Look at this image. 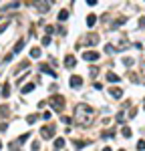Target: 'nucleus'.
Wrapping results in <instances>:
<instances>
[{
    "label": "nucleus",
    "instance_id": "nucleus-6",
    "mask_svg": "<svg viewBox=\"0 0 145 151\" xmlns=\"http://www.w3.org/2000/svg\"><path fill=\"white\" fill-rule=\"evenodd\" d=\"M40 73H46V75H51L53 79H57V77H59V73H55L51 67H48V64H40Z\"/></svg>",
    "mask_w": 145,
    "mask_h": 151
},
{
    "label": "nucleus",
    "instance_id": "nucleus-1",
    "mask_svg": "<svg viewBox=\"0 0 145 151\" xmlns=\"http://www.w3.org/2000/svg\"><path fill=\"white\" fill-rule=\"evenodd\" d=\"M91 117H93V109H91L89 105L81 103V105H77V107H75V121H77V123L87 125V123L91 121Z\"/></svg>",
    "mask_w": 145,
    "mask_h": 151
},
{
    "label": "nucleus",
    "instance_id": "nucleus-20",
    "mask_svg": "<svg viewBox=\"0 0 145 151\" xmlns=\"http://www.w3.org/2000/svg\"><path fill=\"white\" fill-rule=\"evenodd\" d=\"M121 135H123V137H131V129L129 127H123V129H121Z\"/></svg>",
    "mask_w": 145,
    "mask_h": 151
},
{
    "label": "nucleus",
    "instance_id": "nucleus-36",
    "mask_svg": "<svg viewBox=\"0 0 145 151\" xmlns=\"http://www.w3.org/2000/svg\"><path fill=\"white\" fill-rule=\"evenodd\" d=\"M119 151H125V149H119Z\"/></svg>",
    "mask_w": 145,
    "mask_h": 151
},
{
    "label": "nucleus",
    "instance_id": "nucleus-33",
    "mask_svg": "<svg viewBox=\"0 0 145 151\" xmlns=\"http://www.w3.org/2000/svg\"><path fill=\"white\" fill-rule=\"evenodd\" d=\"M137 149H141V151H143V149H145V141H139V143H137Z\"/></svg>",
    "mask_w": 145,
    "mask_h": 151
},
{
    "label": "nucleus",
    "instance_id": "nucleus-37",
    "mask_svg": "<svg viewBox=\"0 0 145 151\" xmlns=\"http://www.w3.org/2000/svg\"><path fill=\"white\" fill-rule=\"evenodd\" d=\"M0 147H2V143H0Z\"/></svg>",
    "mask_w": 145,
    "mask_h": 151
},
{
    "label": "nucleus",
    "instance_id": "nucleus-24",
    "mask_svg": "<svg viewBox=\"0 0 145 151\" xmlns=\"http://www.w3.org/2000/svg\"><path fill=\"white\" fill-rule=\"evenodd\" d=\"M48 45H51V36H44L42 38V47H48Z\"/></svg>",
    "mask_w": 145,
    "mask_h": 151
},
{
    "label": "nucleus",
    "instance_id": "nucleus-21",
    "mask_svg": "<svg viewBox=\"0 0 145 151\" xmlns=\"http://www.w3.org/2000/svg\"><path fill=\"white\" fill-rule=\"evenodd\" d=\"M69 18V10H61L59 12V20H67Z\"/></svg>",
    "mask_w": 145,
    "mask_h": 151
},
{
    "label": "nucleus",
    "instance_id": "nucleus-10",
    "mask_svg": "<svg viewBox=\"0 0 145 151\" xmlns=\"http://www.w3.org/2000/svg\"><path fill=\"white\" fill-rule=\"evenodd\" d=\"M22 49H24V40H18L16 45H14V49H12V54H18Z\"/></svg>",
    "mask_w": 145,
    "mask_h": 151
},
{
    "label": "nucleus",
    "instance_id": "nucleus-23",
    "mask_svg": "<svg viewBox=\"0 0 145 151\" xmlns=\"http://www.w3.org/2000/svg\"><path fill=\"white\" fill-rule=\"evenodd\" d=\"M38 6H40V8H38L40 12H48V6H51V2H44V4H38Z\"/></svg>",
    "mask_w": 145,
    "mask_h": 151
},
{
    "label": "nucleus",
    "instance_id": "nucleus-2",
    "mask_svg": "<svg viewBox=\"0 0 145 151\" xmlns=\"http://www.w3.org/2000/svg\"><path fill=\"white\" fill-rule=\"evenodd\" d=\"M46 105H51V109H53V111L63 113V111H65V97H63V95H53L51 99L46 101Z\"/></svg>",
    "mask_w": 145,
    "mask_h": 151
},
{
    "label": "nucleus",
    "instance_id": "nucleus-31",
    "mask_svg": "<svg viewBox=\"0 0 145 151\" xmlns=\"http://www.w3.org/2000/svg\"><path fill=\"white\" fill-rule=\"evenodd\" d=\"M8 129V123H0V131H6Z\"/></svg>",
    "mask_w": 145,
    "mask_h": 151
},
{
    "label": "nucleus",
    "instance_id": "nucleus-18",
    "mask_svg": "<svg viewBox=\"0 0 145 151\" xmlns=\"http://www.w3.org/2000/svg\"><path fill=\"white\" fill-rule=\"evenodd\" d=\"M95 22H97V16H95V14H89V16H87V24H89V26H93Z\"/></svg>",
    "mask_w": 145,
    "mask_h": 151
},
{
    "label": "nucleus",
    "instance_id": "nucleus-16",
    "mask_svg": "<svg viewBox=\"0 0 145 151\" xmlns=\"http://www.w3.org/2000/svg\"><path fill=\"white\" fill-rule=\"evenodd\" d=\"M113 135H115V131H113V129H107V131H103V133H101V137H103V139H107V137L111 139Z\"/></svg>",
    "mask_w": 145,
    "mask_h": 151
},
{
    "label": "nucleus",
    "instance_id": "nucleus-9",
    "mask_svg": "<svg viewBox=\"0 0 145 151\" xmlns=\"http://www.w3.org/2000/svg\"><path fill=\"white\" fill-rule=\"evenodd\" d=\"M75 64H77L75 56H67V58H65V67H67V69H72Z\"/></svg>",
    "mask_w": 145,
    "mask_h": 151
},
{
    "label": "nucleus",
    "instance_id": "nucleus-7",
    "mask_svg": "<svg viewBox=\"0 0 145 151\" xmlns=\"http://www.w3.org/2000/svg\"><path fill=\"white\" fill-rule=\"evenodd\" d=\"M97 42H99V34H89V38H87V45H91V47H95Z\"/></svg>",
    "mask_w": 145,
    "mask_h": 151
},
{
    "label": "nucleus",
    "instance_id": "nucleus-3",
    "mask_svg": "<svg viewBox=\"0 0 145 151\" xmlns=\"http://www.w3.org/2000/svg\"><path fill=\"white\" fill-rule=\"evenodd\" d=\"M40 137L42 139H53L55 137V125H46L40 129Z\"/></svg>",
    "mask_w": 145,
    "mask_h": 151
},
{
    "label": "nucleus",
    "instance_id": "nucleus-29",
    "mask_svg": "<svg viewBox=\"0 0 145 151\" xmlns=\"http://www.w3.org/2000/svg\"><path fill=\"white\" fill-rule=\"evenodd\" d=\"M44 30H46V36H48V34H53V32H55V28H53V26H46Z\"/></svg>",
    "mask_w": 145,
    "mask_h": 151
},
{
    "label": "nucleus",
    "instance_id": "nucleus-4",
    "mask_svg": "<svg viewBox=\"0 0 145 151\" xmlns=\"http://www.w3.org/2000/svg\"><path fill=\"white\" fill-rule=\"evenodd\" d=\"M83 58H85V60H89V62H97V60H99V53H95V51H87V53H83Z\"/></svg>",
    "mask_w": 145,
    "mask_h": 151
},
{
    "label": "nucleus",
    "instance_id": "nucleus-5",
    "mask_svg": "<svg viewBox=\"0 0 145 151\" xmlns=\"http://www.w3.org/2000/svg\"><path fill=\"white\" fill-rule=\"evenodd\" d=\"M69 83H71V87H72V89H79V87H81V85H83V79H81L79 75H72Z\"/></svg>",
    "mask_w": 145,
    "mask_h": 151
},
{
    "label": "nucleus",
    "instance_id": "nucleus-30",
    "mask_svg": "<svg viewBox=\"0 0 145 151\" xmlns=\"http://www.w3.org/2000/svg\"><path fill=\"white\" fill-rule=\"evenodd\" d=\"M8 113V107H0V115H6Z\"/></svg>",
    "mask_w": 145,
    "mask_h": 151
},
{
    "label": "nucleus",
    "instance_id": "nucleus-27",
    "mask_svg": "<svg viewBox=\"0 0 145 151\" xmlns=\"http://www.w3.org/2000/svg\"><path fill=\"white\" fill-rule=\"evenodd\" d=\"M105 53H115V47H111V45H107V47H105Z\"/></svg>",
    "mask_w": 145,
    "mask_h": 151
},
{
    "label": "nucleus",
    "instance_id": "nucleus-13",
    "mask_svg": "<svg viewBox=\"0 0 145 151\" xmlns=\"http://www.w3.org/2000/svg\"><path fill=\"white\" fill-rule=\"evenodd\" d=\"M2 97H10V83H4V87H2Z\"/></svg>",
    "mask_w": 145,
    "mask_h": 151
},
{
    "label": "nucleus",
    "instance_id": "nucleus-22",
    "mask_svg": "<svg viewBox=\"0 0 145 151\" xmlns=\"http://www.w3.org/2000/svg\"><path fill=\"white\" fill-rule=\"evenodd\" d=\"M133 62H135V60H133L131 56H125V58H123V64H125V67H131Z\"/></svg>",
    "mask_w": 145,
    "mask_h": 151
},
{
    "label": "nucleus",
    "instance_id": "nucleus-28",
    "mask_svg": "<svg viewBox=\"0 0 145 151\" xmlns=\"http://www.w3.org/2000/svg\"><path fill=\"white\" fill-rule=\"evenodd\" d=\"M38 147H40V141H34L32 143V151H38Z\"/></svg>",
    "mask_w": 145,
    "mask_h": 151
},
{
    "label": "nucleus",
    "instance_id": "nucleus-34",
    "mask_svg": "<svg viewBox=\"0 0 145 151\" xmlns=\"http://www.w3.org/2000/svg\"><path fill=\"white\" fill-rule=\"evenodd\" d=\"M6 28H8V24H0V34H2V32H4Z\"/></svg>",
    "mask_w": 145,
    "mask_h": 151
},
{
    "label": "nucleus",
    "instance_id": "nucleus-35",
    "mask_svg": "<svg viewBox=\"0 0 145 151\" xmlns=\"http://www.w3.org/2000/svg\"><path fill=\"white\" fill-rule=\"evenodd\" d=\"M103 151H111V149H109V147H105V149H103Z\"/></svg>",
    "mask_w": 145,
    "mask_h": 151
},
{
    "label": "nucleus",
    "instance_id": "nucleus-8",
    "mask_svg": "<svg viewBox=\"0 0 145 151\" xmlns=\"http://www.w3.org/2000/svg\"><path fill=\"white\" fill-rule=\"evenodd\" d=\"M109 93H111V97H115V99H121V97H123V89H109Z\"/></svg>",
    "mask_w": 145,
    "mask_h": 151
},
{
    "label": "nucleus",
    "instance_id": "nucleus-14",
    "mask_svg": "<svg viewBox=\"0 0 145 151\" xmlns=\"http://www.w3.org/2000/svg\"><path fill=\"white\" fill-rule=\"evenodd\" d=\"M85 145H89V141H72V147L75 149H83Z\"/></svg>",
    "mask_w": 145,
    "mask_h": 151
},
{
    "label": "nucleus",
    "instance_id": "nucleus-17",
    "mask_svg": "<svg viewBox=\"0 0 145 151\" xmlns=\"http://www.w3.org/2000/svg\"><path fill=\"white\" fill-rule=\"evenodd\" d=\"M30 56H32V58H38V56H40V49H38V47L30 49Z\"/></svg>",
    "mask_w": 145,
    "mask_h": 151
},
{
    "label": "nucleus",
    "instance_id": "nucleus-15",
    "mask_svg": "<svg viewBox=\"0 0 145 151\" xmlns=\"http://www.w3.org/2000/svg\"><path fill=\"white\" fill-rule=\"evenodd\" d=\"M55 147H57V151H59V149H63V147H65V139H63V137L55 139Z\"/></svg>",
    "mask_w": 145,
    "mask_h": 151
},
{
    "label": "nucleus",
    "instance_id": "nucleus-25",
    "mask_svg": "<svg viewBox=\"0 0 145 151\" xmlns=\"http://www.w3.org/2000/svg\"><path fill=\"white\" fill-rule=\"evenodd\" d=\"M117 121L123 123V121H125V115H123V113H117Z\"/></svg>",
    "mask_w": 145,
    "mask_h": 151
},
{
    "label": "nucleus",
    "instance_id": "nucleus-12",
    "mask_svg": "<svg viewBox=\"0 0 145 151\" xmlns=\"http://www.w3.org/2000/svg\"><path fill=\"white\" fill-rule=\"evenodd\" d=\"M32 91H34V83H26V85L22 87V93H24V95H26V93H32Z\"/></svg>",
    "mask_w": 145,
    "mask_h": 151
},
{
    "label": "nucleus",
    "instance_id": "nucleus-26",
    "mask_svg": "<svg viewBox=\"0 0 145 151\" xmlns=\"http://www.w3.org/2000/svg\"><path fill=\"white\" fill-rule=\"evenodd\" d=\"M139 28H145V16L139 18Z\"/></svg>",
    "mask_w": 145,
    "mask_h": 151
},
{
    "label": "nucleus",
    "instance_id": "nucleus-32",
    "mask_svg": "<svg viewBox=\"0 0 145 151\" xmlns=\"http://www.w3.org/2000/svg\"><path fill=\"white\" fill-rule=\"evenodd\" d=\"M63 123H67V125H71V123H72V119H71V117H63Z\"/></svg>",
    "mask_w": 145,
    "mask_h": 151
},
{
    "label": "nucleus",
    "instance_id": "nucleus-11",
    "mask_svg": "<svg viewBox=\"0 0 145 151\" xmlns=\"http://www.w3.org/2000/svg\"><path fill=\"white\" fill-rule=\"evenodd\" d=\"M107 81H109V83H119V81H121V77H119V75H115V73H107Z\"/></svg>",
    "mask_w": 145,
    "mask_h": 151
},
{
    "label": "nucleus",
    "instance_id": "nucleus-19",
    "mask_svg": "<svg viewBox=\"0 0 145 151\" xmlns=\"http://www.w3.org/2000/svg\"><path fill=\"white\" fill-rule=\"evenodd\" d=\"M36 121H38V115H28L26 117V123H30V125H34Z\"/></svg>",
    "mask_w": 145,
    "mask_h": 151
}]
</instances>
